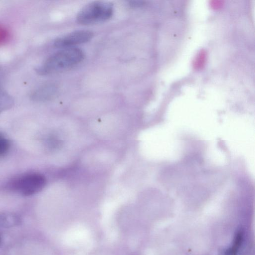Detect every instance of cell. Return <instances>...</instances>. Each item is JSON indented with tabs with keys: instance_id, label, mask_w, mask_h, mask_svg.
Returning <instances> with one entry per match:
<instances>
[{
	"instance_id": "11",
	"label": "cell",
	"mask_w": 255,
	"mask_h": 255,
	"mask_svg": "<svg viewBox=\"0 0 255 255\" xmlns=\"http://www.w3.org/2000/svg\"><path fill=\"white\" fill-rule=\"evenodd\" d=\"M0 242H1V239H0Z\"/></svg>"
},
{
	"instance_id": "2",
	"label": "cell",
	"mask_w": 255,
	"mask_h": 255,
	"mask_svg": "<svg viewBox=\"0 0 255 255\" xmlns=\"http://www.w3.org/2000/svg\"><path fill=\"white\" fill-rule=\"evenodd\" d=\"M114 12L113 4L109 1L98 0L85 5L78 12L76 21L84 25L105 21L110 19Z\"/></svg>"
},
{
	"instance_id": "9",
	"label": "cell",
	"mask_w": 255,
	"mask_h": 255,
	"mask_svg": "<svg viewBox=\"0 0 255 255\" xmlns=\"http://www.w3.org/2000/svg\"><path fill=\"white\" fill-rule=\"evenodd\" d=\"M8 31L6 28L0 25V44L4 42L8 38Z\"/></svg>"
},
{
	"instance_id": "5",
	"label": "cell",
	"mask_w": 255,
	"mask_h": 255,
	"mask_svg": "<svg viewBox=\"0 0 255 255\" xmlns=\"http://www.w3.org/2000/svg\"><path fill=\"white\" fill-rule=\"evenodd\" d=\"M57 87L52 84H47L35 89L31 94L32 98L36 101L48 100L55 95Z\"/></svg>"
},
{
	"instance_id": "4",
	"label": "cell",
	"mask_w": 255,
	"mask_h": 255,
	"mask_svg": "<svg viewBox=\"0 0 255 255\" xmlns=\"http://www.w3.org/2000/svg\"><path fill=\"white\" fill-rule=\"evenodd\" d=\"M93 37V33L90 30H78L57 38L54 44L59 48H72L74 45L89 41Z\"/></svg>"
},
{
	"instance_id": "7",
	"label": "cell",
	"mask_w": 255,
	"mask_h": 255,
	"mask_svg": "<svg viewBox=\"0 0 255 255\" xmlns=\"http://www.w3.org/2000/svg\"><path fill=\"white\" fill-rule=\"evenodd\" d=\"M244 239V235L242 231H239L235 235L232 245L228 248V251L230 255H237L242 246Z\"/></svg>"
},
{
	"instance_id": "6",
	"label": "cell",
	"mask_w": 255,
	"mask_h": 255,
	"mask_svg": "<svg viewBox=\"0 0 255 255\" xmlns=\"http://www.w3.org/2000/svg\"><path fill=\"white\" fill-rule=\"evenodd\" d=\"M19 222L18 217L15 215L9 213L0 214V226L2 227H11Z\"/></svg>"
},
{
	"instance_id": "1",
	"label": "cell",
	"mask_w": 255,
	"mask_h": 255,
	"mask_svg": "<svg viewBox=\"0 0 255 255\" xmlns=\"http://www.w3.org/2000/svg\"><path fill=\"white\" fill-rule=\"evenodd\" d=\"M83 51L72 47L62 50L50 56L39 68L42 74H49L64 71L80 63L84 59Z\"/></svg>"
},
{
	"instance_id": "10",
	"label": "cell",
	"mask_w": 255,
	"mask_h": 255,
	"mask_svg": "<svg viewBox=\"0 0 255 255\" xmlns=\"http://www.w3.org/2000/svg\"><path fill=\"white\" fill-rule=\"evenodd\" d=\"M219 255H230L227 249L223 250L220 252Z\"/></svg>"
},
{
	"instance_id": "3",
	"label": "cell",
	"mask_w": 255,
	"mask_h": 255,
	"mask_svg": "<svg viewBox=\"0 0 255 255\" xmlns=\"http://www.w3.org/2000/svg\"><path fill=\"white\" fill-rule=\"evenodd\" d=\"M46 184V179L42 175L37 173L26 174L17 177L8 184L10 189L23 196H30L40 191Z\"/></svg>"
},
{
	"instance_id": "8",
	"label": "cell",
	"mask_w": 255,
	"mask_h": 255,
	"mask_svg": "<svg viewBox=\"0 0 255 255\" xmlns=\"http://www.w3.org/2000/svg\"><path fill=\"white\" fill-rule=\"evenodd\" d=\"M10 146L9 141L0 133V156L6 154Z\"/></svg>"
}]
</instances>
